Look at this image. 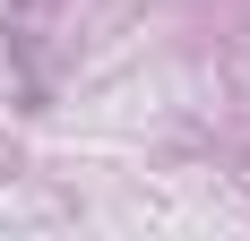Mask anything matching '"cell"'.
<instances>
[]
</instances>
